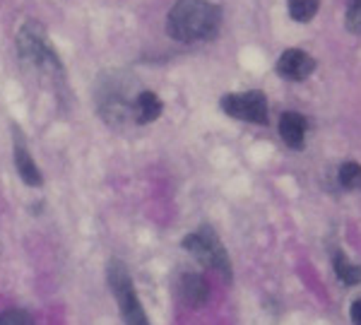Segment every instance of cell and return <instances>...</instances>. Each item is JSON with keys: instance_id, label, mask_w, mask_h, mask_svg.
Wrapping results in <instances>:
<instances>
[{"instance_id": "6da1fadb", "label": "cell", "mask_w": 361, "mask_h": 325, "mask_svg": "<svg viewBox=\"0 0 361 325\" xmlns=\"http://www.w3.org/2000/svg\"><path fill=\"white\" fill-rule=\"evenodd\" d=\"M222 29V8L209 0H176L166 15V32L173 42H212Z\"/></svg>"}, {"instance_id": "7a4b0ae2", "label": "cell", "mask_w": 361, "mask_h": 325, "mask_svg": "<svg viewBox=\"0 0 361 325\" xmlns=\"http://www.w3.org/2000/svg\"><path fill=\"white\" fill-rule=\"evenodd\" d=\"M17 54L29 68L42 70H61V58L49 44V34L39 20H25L17 32Z\"/></svg>"}, {"instance_id": "3957f363", "label": "cell", "mask_w": 361, "mask_h": 325, "mask_svg": "<svg viewBox=\"0 0 361 325\" xmlns=\"http://www.w3.org/2000/svg\"><path fill=\"white\" fill-rule=\"evenodd\" d=\"M183 248L193 255L200 265H205L207 270L219 272L226 282H231L234 268H231L229 253H226L224 243L219 241L217 231H214L209 224H202L200 229L190 231V234L183 239Z\"/></svg>"}, {"instance_id": "277c9868", "label": "cell", "mask_w": 361, "mask_h": 325, "mask_svg": "<svg viewBox=\"0 0 361 325\" xmlns=\"http://www.w3.org/2000/svg\"><path fill=\"white\" fill-rule=\"evenodd\" d=\"M106 277H109V287L114 292V299L118 304L121 318H123L126 325H152L145 313L142 304H140V297L135 292V284L130 280V272L118 258H114L106 268Z\"/></svg>"}, {"instance_id": "5b68a950", "label": "cell", "mask_w": 361, "mask_h": 325, "mask_svg": "<svg viewBox=\"0 0 361 325\" xmlns=\"http://www.w3.org/2000/svg\"><path fill=\"white\" fill-rule=\"evenodd\" d=\"M130 85V82H128ZM128 85H123V80H109L106 82H99L97 92V109L99 116L106 121L109 125H126L133 118V97L128 94Z\"/></svg>"}, {"instance_id": "8992f818", "label": "cell", "mask_w": 361, "mask_h": 325, "mask_svg": "<svg viewBox=\"0 0 361 325\" xmlns=\"http://www.w3.org/2000/svg\"><path fill=\"white\" fill-rule=\"evenodd\" d=\"M219 106L226 116L236 121H246V123L267 125L270 123V114H267V97L260 90L250 92H236V94H224L219 99Z\"/></svg>"}, {"instance_id": "52a82bcc", "label": "cell", "mask_w": 361, "mask_h": 325, "mask_svg": "<svg viewBox=\"0 0 361 325\" xmlns=\"http://www.w3.org/2000/svg\"><path fill=\"white\" fill-rule=\"evenodd\" d=\"M13 157H15V169L20 173L22 183L25 185H32V188H39L44 183V176H42V169L37 166L32 157V149L22 135V130L17 125H13Z\"/></svg>"}, {"instance_id": "ba28073f", "label": "cell", "mask_w": 361, "mask_h": 325, "mask_svg": "<svg viewBox=\"0 0 361 325\" xmlns=\"http://www.w3.org/2000/svg\"><path fill=\"white\" fill-rule=\"evenodd\" d=\"M275 70L282 75L284 80H292V82H304L316 73V58L308 56L301 49H287L282 56L277 58Z\"/></svg>"}, {"instance_id": "9c48e42d", "label": "cell", "mask_w": 361, "mask_h": 325, "mask_svg": "<svg viewBox=\"0 0 361 325\" xmlns=\"http://www.w3.org/2000/svg\"><path fill=\"white\" fill-rule=\"evenodd\" d=\"M178 299L183 301L188 309H202L209 301V282L200 272H183L178 277Z\"/></svg>"}, {"instance_id": "30bf717a", "label": "cell", "mask_w": 361, "mask_h": 325, "mask_svg": "<svg viewBox=\"0 0 361 325\" xmlns=\"http://www.w3.org/2000/svg\"><path fill=\"white\" fill-rule=\"evenodd\" d=\"M306 133H308V118L304 114L284 111L279 116V135H282V140L289 149H304Z\"/></svg>"}, {"instance_id": "8fae6325", "label": "cell", "mask_w": 361, "mask_h": 325, "mask_svg": "<svg viewBox=\"0 0 361 325\" xmlns=\"http://www.w3.org/2000/svg\"><path fill=\"white\" fill-rule=\"evenodd\" d=\"M161 111H164V104H161V99L154 94V92L145 90L133 97V121H135L137 125L154 123V121L161 116Z\"/></svg>"}, {"instance_id": "7c38bea8", "label": "cell", "mask_w": 361, "mask_h": 325, "mask_svg": "<svg viewBox=\"0 0 361 325\" xmlns=\"http://www.w3.org/2000/svg\"><path fill=\"white\" fill-rule=\"evenodd\" d=\"M330 260H333V270H335L337 280L345 284V287H354V284L361 282V265L349 263V258L340 251V248H335L333 255H330Z\"/></svg>"}, {"instance_id": "4fadbf2b", "label": "cell", "mask_w": 361, "mask_h": 325, "mask_svg": "<svg viewBox=\"0 0 361 325\" xmlns=\"http://www.w3.org/2000/svg\"><path fill=\"white\" fill-rule=\"evenodd\" d=\"M287 8H289V17L294 22L306 25V22H311L318 15L320 0H287Z\"/></svg>"}, {"instance_id": "5bb4252c", "label": "cell", "mask_w": 361, "mask_h": 325, "mask_svg": "<svg viewBox=\"0 0 361 325\" xmlns=\"http://www.w3.org/2000/svg\"><path fill=\"white\" fill-rule=\"evenodd\" d=\"M337 181L345 190H361V164L342 161L340 169H337Z\"/></svg>"}, {"instance_id": "9a60e30c", "label": "cell", "mask_w": 361, "mask_h": 325, "mask_svg": "<svg viewBox=\"0 0 361 325\" xmlns=\"http://www.w3.org/2000/svg\"><path fill=\"white\" fill-rule=\"evenodd\" d=\"M0 325H37V321L25 309H8L0 313Z\"/></svg>"}, {"instance_id": "2e32d148", "label": "cell", "mask_w": 361, "mask_h": 325, "mask_svg": "<svg viewBox=\"0 0 361 325\" xmlns=\"http://www.w3.org/2000/svg\"><path fill=\"white\" fill-rule=\"evenodd\" d=\"M345 25H347V32L361 34V0H347Z\"/></svg>"}, {"instance_id": "e0dca14e", "label": "cell", "mask_w": 361, "mask_h": 325, "mask_svg": "<svg viewBox=\"0 0 361 325\" xmlns=\"http://www.w3.org/2000/svg\"><path fill=\"white\" fill-rule=\"evenodd\" d=\"M349 318H352V325H361V299L352 301V306H349Z\"/></svg>"}]
</instances>
